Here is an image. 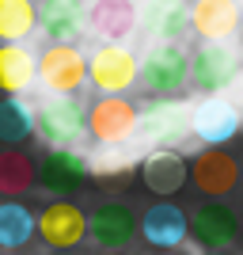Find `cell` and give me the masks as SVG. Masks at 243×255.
<instances>
[{
	"mask_svg": "<svg viewBox=\"0 0 243 255\" xmlns=\"http://www.w3.org/2000/svg\"><path fill=\"white\" fill-rule=\"evenodd\" d=\"M34 129L53 149H73L87 133V111L80 107L76 96H50L34 111Z\"/></svg>",
	"mask_w": 243,
	"mask_h": 255,
	"instance_id": "obj_1",
	"label": "cell"
},
{
	"mask_svg": "<svg viewBox=\"0 0 243 255\" xmlns=\"http://www.w3.org/2000/svg\"><path fill=\"white\" fill-rule=\"evenodd\" d=\"M34 73H38V80H42V88L50 96H76L87 84V57L76 46L50 42L38 53Z\"/></svg>",
	"mask_w": 243,
	"mask_h": 255,
	"instance_id": "obj_2",
	"label": "cell"
},
{
	"mask_svg": "<svg viewBox=\"0 0 243 255\" xmlns=\"http://www.w3.org/2000/svg\"><path fill=\"white\" fill-rule=\"evenodd\" d=\"M137 126H141L137 103H129V99H122V96H103L87 111V133H91L103 149L126 145V141L137 133Z\"/></svg>",
	"mask_w": 243,
	"mask_h": 255,
	"instance_id": "obj_3",
	"label": "cell"
},
{
	"mask_svg": "<svg viewBox=\"0 0 243 255\" xmlns=\"http://www.w3.org/2000/svg\"><path fill=\"white\" fill-rule=\"evenodd\" d=\"M137 80L145 84L148 96L171 99V96H179L182 84L190 80V57L182 53V46H156V50H148V57L141 61Z\"/></svg>",
	"mask_w": 243,
	"mask_h": 255,
	"instance_id": "obj_4",
	"label": "cell"
},
{
	"mask_svg": "<svg viewBox=\"0 0 243 255\" xmlns=\"http://www.w3.org/2000/svg\"><path fill=\"white\" fill-rule=\"evenodd\" d=\"M240 57L228 42H201L190 57V80L201 96H221L224 88L236 84Z\"/></svg>",
	"mask_w": 243,
	"mask_h": 255,
	"instance_id": "obj_5",
	"label": "cell"
},
{
	"mask_svg": "<svg viewBox=\"0 0 243 255\" xmlns=\"http://www.w3.org/2000/svg\"><path fill=\"white\" fill-rule=\"evenodd\" d=\"M34 233L42 236V244L50 252H73L87 236V213L69 198H57L34 217Z\"/></svg>",
	"mask_w": 243,
	"mask_h": 255,
	"instance_id": "obj_6",
	"label": "cell"
},
{
	"mask_svg": "<svg viewBox=\"0 0 243 255\" xmlns=\"http://www.w3.org/2000/svg\"><path fill=\"white\" fill-rule=\"evenodd\" d=\"M91 183V164L76 149H50L38 164V187L53 198H73Z\"/></svg>",
	"mask_w": 243,
	"mask_h": 255,
	"instance_id": "obj_7",
	"label": "cell"
},
{
	"mask_svg": "<svg viewBox=\"0 0 243 255\" xmlns=\"http://www.w3.org/2000/svg\"><path fill=\"white\" fill-rule=\"evenodd\" d=\"M137 73H141V61L133 57V50L114 46V42H103L87 61V80L103 96H122L126 88L137 84Z\"/></svg>",
	"mask_w": 243,
	"mask_h": 255,
	"instance_id": "obj_8",
	"label": "cell"
},
{
	"mask_svg": "<svg viewBox=\"0 0 243 255\" xmlns=\"http://www.w3.org/2000/svg\"><path fill=\"white\" fill-rule=\"evenodd\" d=\"M190 164V183L198 187L205 198H228V194L240 187V160L228 149H205L194 152Z\"/></svg>",
	"mask_w": 243,
	"mask_h": 255,
	"instance_id": "obj_9",
	"label": "cell"
},
{
	"mask_svg": "<svg viewBox=\"0 0 243 255\" xmlns=\"http://www.w3.org/2000/svg\"><path fill=\"white\" fill-rule=\"evenodd\" d=\"M240 236V213L228 202H201L190 213V240L201 252H228Z\"/></svg>",
	"mask_w": 243,
	"mask_h": 255,
	"instance_id": "obj_10",
	"label": "cell"
},
{
	"mask_svg": "<svg viewBox=\"0 0 243 255\" xmlns=\"http://www.w3.org/2000/svg\"><path fill=\"white\" fill-rule=\"evenodd\" d=\"M137 236H145V244L152 252H175L190 236V217L175 202H152L137 221Z\"/></svg>",
	"mask_w": 243,
	"mask_h": 255,
	"instance_id": "obj_11",
	"label": "cell"
},
{
	"mask_svg": "<svg viewBox=\"0 0 243 255\" xmlns=\"http://www.w3.org/2000/svg\"><path fill=\"white\" fill-rule=\"evenodd\" d=\"M87 233L103 252H126L137 240V217L126 202L110 198V202L95 206V213L87 217Z\"/></svg>",
	"mask_w": 243,
	"mask_h": 255,
	"instance_id": "obj_12",
	"label": "cell"
},
{
	"mask_svg": "<svg viewBox=\"0 0 243 255\" xmlns=\"http://www.w3.org/2000/svg\"><path fill=\"white\" fill-rule=\"evenodd\" d=\"M190 129H194V137L209 141V149H221L240 129V111L224 96H205L198 107H190Z\"/></svg>",
	"mask_w": 243,
	"mask_h": 255,
	"instance_id": "obj_13",
	"label": "cell"
},
{
	"mask_svg": "<svg viewBox=\"0 0 243 255\" xmlns=\"http://www.w3.org/2000/svg\"><path fill=\"white\" fill-rule=\"evenodd\" d=\"M141 183L160 198H171L190 183V164L175 149H152L141 156Z\"/></svg>",
	"mask_w": 243,
	"mask_h": 255,
	"instance_id": "obj_14",
	"label": "cell"
},
{
	"mask_svg": "<svg viewBox=\"0 0 243 255\" xmlns=\"http://www.w3.org/2000/svg\"><path fill=\"white\" fill-rule=\"evenodd\" d=\"M137 23H141L137 0H91V8H87V31L114 46L126 42L137 31Z\"/></svg>",
	"mask_w": 243,
	"mask_h": 255,
	"instance_id": "obj_15",
	"label": "cell"
},
{
	"mask_svg": "<svg viewBox=\"0 0 243 255\" xmlns=\"http://www.w3.org/2000/svg\"><path fill=\"white\" fill-rule=\"evenodd\" d=\"M38 27L46 31L50 42L76 46V38L87 27L84 0H38Z\"/></svg>",
	"mask_w": 243,
	"mask_h": 255,
	"instance_id": "obj_16",
	"label": "cell"
},
{
	"mask_svg": "<svg viewBox=\"0 0 243 255\" xmlns=\"http://www.w3.org/2000/svg\"><path fill=\"white\" fill-rule=\"evenodd\" d=\"M190 129V111L186 103H175V99H163V103H152L148 111H141V126L137 133L160 149H167L171 141H179L182 133Z\"/></svg>",
	"mask_w": 243,
	"mask_h": 255,
	"instance_id": "obj_17",
	"label": "cell"
},
{
	"mask_svg": "<svg viewBox=\"0 0 243 255\" xmlns=\"http://www.w3.org/2000/svg\"><path fill=\"white\" fill-rule=\"evenodd\" d=\"M240 27V4L236 0H194L190 4V31L205 42H228Z\"/></svg>",
	"mask_w": 243,
	"mask_h": 255,
	"instance_id": "obj_18",
	"label": "cell"
},
{
	"mask_svg": "<svg viewBox=\"0 0 243 255\" xmlns=\"http://www.w3.org/2000/svg\"><path fill=\"white\" fill-rule=\"evenodd\" d=\"M148 34H156L160 46H179V38L190 31V8L182 0H156L148 4Z\"/></svg>",
	"mask_w": 243,
	"mask_h": 255,
	"instance_id": "obj_19",
	"label": "cell"
},
{
	"mask_svg": "<svg viewBox=\"0 0 243 255\" xmlns=\"http://www.w3.org/2000/svg\"><path fill=\"white\" fill-rule=\"evenodd\" d=\"M34 57L15 42H0V96H23L34 80Z\"/></svg>",
	"mask_w": 243,
	"mask_h": 255,
	"instance_id": "obj_20",
	"label": "cell"
},
{
	"mask_svg": "<svg viewBox=\"0 0 243 255\" xmlns=\"http://www.w3.org/2000/svg\"><path fill=\"white\" fill-rule=\"evenodd\" d=\"M38 183V168L23 149H0V198H23Z\"/></svg>",
	"mask_w": 243,
	"mask_h": 255,
	"instance_id": "obj_21",
	"label": "cell"
},
{
	"mask_svg": "<svg viewBox=\"0 0 243 255\" xmlns=\"http://www.w3.org/2000/svg\"><path fill=\"white\" fill-rule=\"evenodd\" d=\"M38 27V4L34 0H0V42L19 46Z\"/></svg>",
	"mask_w": 243,
	"mask_h": 255,
	"instance_id": "obj_22",
	"label": "cell"
},
{
	"mask_svg": "<svg viewBox=\"0 0 243 255\" xmlns=\"http://www.w3.org/2000/svg\"><path fill=\"white\" fill-rule=\"evenodd\" d=\"M34 233V217L23 202H0V248L15 252L31 240Z\"/></svg>",
	"mask_w": 243,
	"mask_h": 255,
	"instance_id": "obj_23",
	"label": "cell"
},
{
	"mask_svg": "<svg viewBox=\"0 0 243 255\" xmlns=\"http://www.w3.org/2000/svg\"><path fill=\"white\" fill-rule=\"evenodd\" d=\"M34 129V111L27 103H23L19 96H4L0 99V141H8V145H15V141L31 137Z\"/></svg>",
	"mask_w": 243,
	"mask_h": 255,
	"instance_id": "obj_24",
	"label": "cell"
},
{
	"mask_svg": "<svg viewBox=\"0 0 243 255\" xmlns=\"http://www.w3.org/2000/svg\"><path fill=\"white\" fill-rule=\"evenodd\" d=\"M236 84H240V88H243V61H240V76H236Z\"/></svg>",
	"mask_w": 243,
	"mask_h": 255,
	"instance_id": "obj_25",
	"label": "cell"
},
{
	"mask_svg": "<svg viewBox=\"0 0 243 255\" xmlns=\"http://www.w3.org/2000/svg\"><path fill=\"white\" fill-rule=\"evenodd\" d=\"M148 255H179V252H148Z\"/></svg>",
	"mask_w": 243,
	"mask_h": 255,
	"instance_id": "obj_26",
	"label": "cell"
},
{
	"mask_svg": "<svg viewBox=\"0 0 243 255\" xmlns=\"http://www.w3.org/2000/svg\"><path fill=\"white\" fill-rule=\"evenodd\" d=\"M50 255H73V252H50Z\"/></svg>",
	"mask_w": 243,
	"mask_h": 255,
	"instance_id": "obj_27",
	"label": "cell"
},
{
	"mask_svg": "<svg viewBox=\"0 0 243 255\" xmlns=\"http://www.w3.org/2000/svg\"><path fill=\"white\" fill-rule=\"evenodd\" d=\"M205 255H228V252H205Z\"/></svg>",
	"mask_w": 243,
	"mask_h": 255,
	"instance_id": "obj_28",
	"label": "cell"
},
{
	"mask_svg": "<svg viewBox=\"0 0 243 255\" xmlns=\"http://www.w3.org/2000/svg\"><path fill=\"white\" fill-rule=\"evenodd\" d=\"M103 255H122V252H103Z\"/></svg>",
	"mask_w": 243,
	"mask_h": 255,
	"instance_id": "obj_29",
	"label": "cell"
},
{
	"mask_svg": "<svg viewBox=\"0 0 243 255\" xmlns=\"http://www.w3.org/2000/svg\"><path fill=\"white\" fill-rule=\"evenodd\" d=\"M4 255H19V252H4Z\"/></svg>",
	"mask_w": 243,
	"mask_h": 255,
	"instance_id": "obj_30",
	"label": "cell"
},
{
	"mask_svg": "<svg viewBox=\"0 0 243 255\" xmlns=\"http://www.w3.org/2000/svg\"><path fill=\"white\" fill-rule=\"evenodd\" d=\"M240 126H243V115H240Z\"/></svg>",
	"mask_w": 243,
	"mask_h": 255,
	"instance_id": "obj_31",
	"label": "cell"
},
{
	"mask_svg": "<svg viewBox=\"0 0 243 255\" xmlns=\"http://www.w3.org/2000/svg\"><path fill=\"white\" fill-rule=\"evenodd\" d=\"M240 19H243V11H240Z\"/></svg>",
	"mask_w": 243,
	"mask_h": 255,
	"instance_id": "obj_32",
	"label": "cell"
},
{
	"mask_svg": "<svg viewBox=\"0 0 243 255\" xmlns=\"http://www.w3.org/2000/svg\"><path fill=\"white\" fill-rule=\"evenodd\" d=\"M240 175H243V168H240Z\"/></svg>",
	"mask_w": 243,
	"mask_h": 255,
	"instance_id": "obj_33",
	"label": "cell"
}]
</instances>
